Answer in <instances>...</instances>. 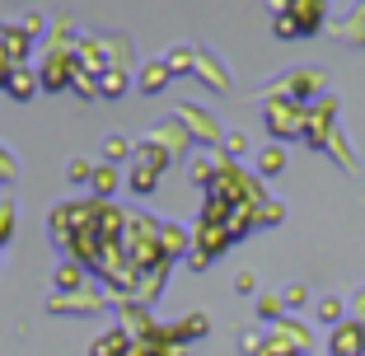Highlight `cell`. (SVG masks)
<instances>
[{
  "mask_svg": "<svg viewBox=\"0 0 365 356\" xmlns=\"http://www.w3.org/2000/svg\"><path fill=\"white\" fill-rule=\"evenodd\" d=\"M118 183H122V169H118V164H94V178H89V188L98 193V202H103V197L113 193Z\"/></svg>",
  "mask_w": 365,
  "mask_h": 356,
  "instance_id": "16",
  "label": "cell"
},
{
  "mask_svg": "<svg viewBox=\"0 0 365 356\" xmlns=\"http://www.w3.org/2000/svg\"><path fill=\"white\" fill-rule=\"evenodd\" d=\"M192 76H202L211 89H225V71H220V61H215L211 52H202V47H197V66H192Z\"/></svg>",
  "mask_w": 365,
  "mask_h": 356,
  "instance_id": "15",
  "label": "cell"
},
{
  "mask_svg": "<svg viewBox=\"0 0 365 356\" xmlns=\"http://www.w3.org/2000/svg\"><path fill=\"white\" fill-rule=\"evenodd\" d=\"M76 89L80 98H103V89H98V76H89V71H76Z\"/></svg>",
  "mask_w": 365,
  "mask_h": 356,
  "instance_id": "21",
  "label": "cell"
},
{
  "mask_svg": "<svg viewBox=\"0 0 365 356\" xmlns=\"http://www.w3.org/2000/svg\"><path fill=\"white\" fill-rule=\"evenodd\" d=\"M0 47L10 52L14 66H29V52H33V38L19 29V24H0Z\"/></svg>",
  "mask_w": 365,
  "mask_h": 356,
  "instance_id": "5",
  "label": "cell"
},
{
  "mask_svg": "<svg viewBox=\"0 0 365 356\" xmlns=\"http://www.w3.org/2000/svg\"><path fill=\"white\" fill-rule=\"evenodd\" d=\"M43 89V80H38V71L33 66H14V76H10V85H5V94L14 98V103H29L33 94Z\"/></svg>",
  "mask_w": 365,
  "mask_h": 356,
  "instance_id": "9",
  "label": "cell"
},
{
  "mask_svg": "<svg viewBox=\"0 0 365 356\" xmlns=\"http://www.w3.org/2000/svg\"><path fill=\"white\" fill-rule=\"evenodd\" d=\"M361 342H365L361 324H342V328L333 333V352H337V356H361Z\"/></svg>",
  "mask_w": 365,
  "mask_h": 356,
  "instance_id": "14",
  "label": "cell"
},
{
  "mask_svg": "<svg viewBox=\"0 0 365 356\" xmlns=\"http://www.w3.org/2000/svg\"><path fill=\"white\" fill-rule=\"evenodd\" d=\"M66 178H71V183H89V178H94V164H89V160H71Z\"/></svg>",
  "mask_w": 365,
  "mask_h": 356,
  "instance_id": "26",
  "label": "cell"
},
{
  "mask_svg": "<svg viewBox=\"0 0 365 356\" xmlns=\"http://www.w3.org/2000/svg\"><path fill=\"white\" fill-rule=\"evenodd\" d=\"M14 235V202H0V244Z\"/></svg>",
  "mask_w": 365,
  "mask_h": 356,
  "instance_id": "27",
  "label": "cell"
},
{
  "mask_svg": "<svg viewBox=\"0 0 365 356\" xmlns=\"http://www.w3.org/2000/svg\"><path fill=\"white\" fill-rule=\"evenodd\" d=\"M173 80V71L164 66V56H155V61L140 66V76H136V94H160L164 85Z\"/></svg>",
  "mask_w": 365,
  "mask_h": 356,
  "instance_id": "8",
  "label": "cell"
},
{
  "mask_svg": "<svg viewBox=\"0 0 365 356\" xmlns=\"http://www.w3.org/2000/svg\"><path fill=\"white\" fill-rule=\"evenodd\" d=\"M187 136H192V131H187V127H182L178 118H173V122H164V127H155L150 146H155V151L164 155V160H178V155L187 151Z\"/></svg>",
  "mask_w": 365,
  "mask_h": 356,
  "instance_id": "3",
  "label": "cell"
},
{
  "mask_svg": "<svg viewBox=\"0 0 365 356\" xmlns=\"http://www.w3.org/2000/svg\"><path fill=\"white\" fill-rule=\"evenodd\" d=\"M0 178H14V155L0 146Z\"/></svg>",
  "mask_w": 365,
  "mask_h": 356,
  "instance_id": "31",
  "label": "cell"
},
{
  "mask_svg": "<svg viewBox=\"0 0 365 356\" xmlns=\"http://www.w3.org/2000/svg\"><path fill=\"white\" fill-rule=\"evenodd\" d=\"M98 47H103L108 66H131V38L127 33H98Z\"/></svg>",
  "mask_w": 365,
  "mask_h": 356,
  "instance_id": "12",
  "label": "cell"
},
{
  "mask_svg": "<svg viewBox=\"0 0 365 356\" xmlns=\"http://www.w3.org/2000/svg\"><path fill=\"white\" fill-rule=\"evenodd\" d=\"M286 356H295V352H286Z\"/></svg>",
  "mask_w": 365,
  "mask_h": 356,
  "instance_id": "34",
  "label": "cell"
},
{
  "mask_svg": "<svg viewBox=\"0 0 365 356\" xmlns=\"http://www.w3.org/2000/svg\"><path fill=\"white\" fill-rule=\"evenodd\" d=\"M272 33H277V38H304L300 24L290 19V14H277V19H272Z\"/></svg>",
  "mask_w": 365,
  "mask_h": 356,
  "instance_id": "25",
  "label": "cell"
},
{
  "mask_svg": "<svg viewBox=\"0 0 365 356\" xmlns=\"http://www.w3.org/2000/svg\"><path fill=\"white\" fill-rule=\"evenodd\" d=\"M178 122L192 131V136H202V141H220V127H215V118H211L206 108H192V103H182V108H178Z\"/></svg>",
  "mask_w": 365,
  "mask_h": 356,
  "instance_id": "6",
  "label": "cell"
},
{
  "mask_svg": "<svg viewBox=\"0 0 365 356\" xmlns=\"http://www.w3.org/2000/svg\"><path fill=\"white\" fill-rule=\"evenodd\" d=\"M10 76H14V61H10V52H5V47H0V89L10 85Z\"/></svg>",
  "mask_w": 365,
  "mask_h": 356,
  "instance_id": "28",
  "label": "cell"
},
{
  "mask_svg": "<svg viewBox=\"0 0 365 356\" xmlns=\"http://www.w3.org/2000/svg\"><path fill=\"white\" fill-rule=\"evenodd\" d=\"M262 118H267L272 136H300L304 127H309V118L300 113V103H290V98H267V108H262Z\"/></svg>",
  "mask_w": 365,
  "mask_h": 356,
  "instance_id": "2",
  "label": "cell"
},
{
  "mask_svg": "<svg viewBox=\"0 0 365 356\" xmlns=\"http://www.w3.org/2000/svg\"><path fill=\"white\" fill-rule=\"evenodd\" d=\"M80 277H85V268H80V263H61V268H56V291H61V295L80 291Z\"/></svg>",
  "mask_w": 365,
  "mask_h": 356,
  "instance_id": "20",
  "label": "cell"
},
{
  "mask_svg": "<svg viewBox=\"0 0 365 356\" xmlns=\"http://www.w3.org/2000/svg\"><path fill=\"white\" fill-rule=\"evenodd\" d=\"M235 291H244V295L253 291V272H239V277H235Z\"/></svg>",
  "mask_w": 365,
  "mask_h": 356,
  "instance_id": "32",
  "label": "cell"
},
{
  "mask_svg": "<svg viewBox=\"0 0 365 356\" xmlns=\"http://www.w3.org/2000/svg\"><path fill=\"white\" fill-rule=\"evenodd\" d=\"M103 155H108V164L127 160V155H131V141H127V136H108V141H103Z\"/></svg>",
  "mask_w": 365,
  "mask_h": 356,
  "instance_id": "23",
  "label": "cell"
},
{
  "mask_svg": "<svg viewBox=\"0 0 365 356\" xmlns=\"http://www.w3.org/2000/svg\"><path fill=\"white\" fill-rule=\"evenodd\" d=\"M76 52H43V66H38V80H43L47 94H56V89H71L76 85Z\"/></svg>",
  "mask_w": 365,
  "mask_h": 356,
  "instance_id": "1",
  "label": "cell"
},
{
  "mask_svg": "<svg viewBox=\"0 0 365 356\" xmlns=\"http://www.w3.org/2000/svg\"><path fill=\"white\" fill-rule=\"evenodd\" d=\"M258 314H262V319H277V314H281V300H272V295H262V300H258Z\"/></svg>",
  "mask_w": 365,
  "mask_h": 356,
  "instance_id": "29",
  "label": "cell"
},
{
  "mask_svg": "<svg viewBox=\"0 0 365 356\" xmlns=\"http://www.w3.org/2000/svg\"><path fill=\"white\" fill-rule=\"evenodd\" d=\"M164 66H169L173 76H192V66H197V47H169V52H164Z\"/></svg>",
  "mask_w": 365,
  "mask_h": 356,
  "instance_id": "17",
  "label": "cell"
},
{
  "mask_svg": "<svg viewBox=\"0 0 365 356\" xmlns=\"http://www.w3.org/2000/svg\"><path fill=\"white\" fill-rule=\"evenodd\" d=\"M76 43H80V33L71 29V19H52L47 24V38H43L47 52H76Z\"/></svg>",
  "mask_w": 365,
  "mask_h": 356,
  "instance_id": "11",
  "label": "cell"
},
{
  "mask_svg": "<svg viewBox=\"0 0 365 356\" xmlns=\"http://www.w3.org/2000/svg\"><path fill=\"white\" fill-rule=\"evenodd\" d=\"M286 305H304V286H290V291H286Z\"/></svg>",
  "mask_w": 365,
  "mask_h": 356,
  "instance_id": "33",
  "label": "cell"
},
{
  "mask_svg": "<svg viewBox=\"0 0 365 356\" xmlns=\"http://www.w3.org/2000/svg\"><path fill=\"white\" fill-rule=\"evenodd\" d=\"M258 169H262V173H281V169H286V155L272 146V151H262V155H258Z\"/></svg>",
  "mask_w": 365,
  "mask_h": 356,
  "instance_id": "24",
  "label": "cell"
},
{
  "mask_svg": "<svg viewBox=\"0 0 365 356\" xmlns=\"http://www.w3.org/2000/svg\"><path fill=\"white\" fill-rule=\"evenodd\" d=\"M136 155H140V160H136V169H131L127 183H131V193H136V197H145V193H155V183H160L164 164H160V160H150L145 151H136Z\"/></svg>",
  "mask_w": 365,
  "mask_h": 356,
  "instance_id": "4",
  "label": "cell"
},
{
  "mask_svg": "<svg viewBox=\"0 0 365 356\" xmlns=\"http://www.w3.org/2000/svg\"><path fill=\"white\" fill-rule=\"evenodd\" d=\"M286 14L300 24V33H319L323 29V0H290Z\"/></svg>",
  "mask_w": 365,
  "mask_h": 356,
  "instance_id": "10",
  "label": "cell"
},
{
  "mask_svg": "<svg viewBox=\"0 0 365 356\" xmlns=\"http://www.w3.org/2000/svg\"><path fill=\"white\" fill-rule=\"evenodd\" d=\"M337 314H342V305H337V300H323L319 305V319H328V324H337Z\"/></svg>",
  "mask_w": 365,
  "mask_h": 356,
  "instance_id": "30",
  "label": "cell"
},
{
  "mask_svg": "<svg viewBox=\"0 0 365 356\" xmlns=\"http://www.w3.org/2000/svg\"><path fill=\"white\" fill-rule=\"evenodd\" d=\"M47 24H52L47 14H38V10H33V14H24V19H19V29L29 33L33 43H38V38H47Z\"/></svg>",
  "mask_w": 365,
  "mask_h": 356,
  "instance_id": "22",
  "label": "cell"
},
{
  "mask_svg": "<svg viewBox=\"0 0 365 356\" xmlns=\"http://www.w3.org/2000/svg\"><path fill=\"white\" fill-rule=\"evenodd\" d=\"M98 89H103V98H122L131 89V76H127V66H108L103 76H98Z\"/></svg>",
  "mask_w": 365,
  "mask_h": 356,
  "instance_id": "13",
  "label": "cell"
},
{
  "mask_svg": "<svg viewBox=\"0 0 365 356\" xmlns=\"http://www.w3.org/2000/svg\"><path fill=\"white\" fill-rule=\"evenodd\" d=\"M76 61H80V71H89V76H103V71H108L103 47H98V33H80V43H76Z\"/></svg>",
  "mask_w": 365,
  "mask_h": 356,
  "instance_id": "7",
  "label": "cell"
},
{
  "mask_svg": "<svg viewBox=\"0 0 365 356\" xmlns=\"http://www.w3.org/2000/svg\"><path fill=\"white\" fill-rule=\"evenodd\" d=\"M94 356H131V337L122 328H113V333H103L94 342Z\"/></svg>",
  "mask_w": 365,
  "mask_h": 356,
  "instance_id": "18",
  "label": "cell"
},
{
  "mask_svg": "<svg viewBox=\"0 0 365 356\" xmlns=\"http://www.w3.org/2000/svg\"><path fill=\"white\" fill-rule=\"evenodd\" d=\"M160 248H164V258H178L182 248H187V235L178 225H160Z\"/></svg>",
  "mask_w": 365,
  "mask_h": 356,
  "instance_id": "19",
  "label": "cell"
}]
</instances>
